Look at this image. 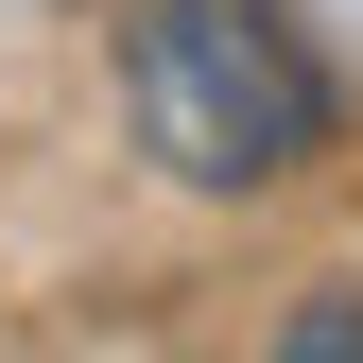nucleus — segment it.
<instances>
[{
    "instance_id": "1",
    "label": "nucleus",
    "mask_w": 363,
    "mask_h": 363,
    "mask_svg": "<svg viewBox=\"0 0 363 363\" xmlns=\"http://www.w3.org/2000/svg\"><path fill=\"white\" fill-rule=\"evenodd\" d=\"M121 86H139L156 173H191V191H259V173H294L329 139V69H311V35L277 0H139Z\"/></svg>"
}]
</instances>
